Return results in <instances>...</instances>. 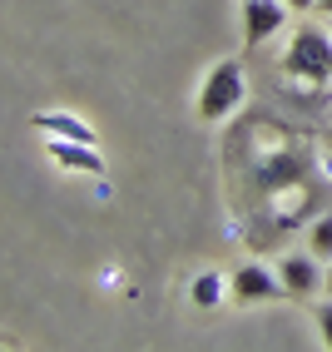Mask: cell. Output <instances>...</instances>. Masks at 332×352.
I'll return each mask as SVG.
<instances>
[{"label": "cell", "mask_w": 332, "mask_h": 352, "mask_svg": "<svg viewBox=\"0 0 332 352\" xmlns=\"http://www.w3.org/2000/svg\"><path fill=\"white\" fill-rule=\"evenodd\" d=\"M243 100H248L243 65H239V60H219V65L203 75L199 95H194V109H199L203 124H223V120H233V114L243 109Z\"/></svg>", "instance_id": "6da1fadb"}, {"label": "cell", "mask_w": 332, "mask_h": 352, "mask_svg": "<svg viewBox=\"0 0 332 352\" xmlns=\"http://www.w3.org/2000/svg\"><path fill=\"white\" fill-rule=\"evenodd\" d=\"M283 75L298 85H327L332 80V30L298 25V35L283 50Z\"/></svg>", "instance_id": "7a4b0ae2"}, {"label": "cell", "mask_w": 332, "mask_h": 352, "mask_svg": "<svg viewBox=\"0 0 332 352\" xmlns=\"http://www.w3.org/2000/svg\"><path fill=\"white\" fill-rule=\"evenodd\" d=\"M278 278H283V288H288V298H313L318 288H327V268H322V258L313 248H302V253H283L278 258Z\"/></svg>", "instance_id": "3957f363"}, {"label": "cell", "mask_w": 332, "mask_h": 352, "mask_svg": "<svg viewBox=\"0 0 332 352\" xmlns=\"http://www.w3.org/2000/svg\"><path fill=\"white\" fill-rule=\"evenodd\" d=\"M278 298H288V288H283L278 268H263V263H243L239 273H233V302L253 308V302H278Z\"/></svg>", "instance_id": "277c9868"}, {"label": "cell", "mask_w": 332, "mask_h": 352, "mask_svg": "<svg viewBox=\"0 0 332 352\" xmlns=\"http://www.w3.org/2000/svg\"><path fill=\"white\" fill-rule=\"evenodd\" d=\"M45 159L60 164V169H69V174H104V154H100V144H80V139L45 134Z\"/></svg>", "instance_id": "5b68a950"}, {"label": "cell", "mask_w": 332, "mask_h": 352, "mask_svg": "<svg viewBox=\"0 0 332 352\" xmlns=\"http://www.w3.org/2000/svg\"><path fill=\"white\" fill-rule=\"evenodd\" d=\"M288 0H243V40L248 45H263L273 40L283 25H288Z\"/></svg>", "instance_id": "8992f818"}, {"label": "cell", "mask_w": 332, "mask_h": 352, "mask_svg": "<svg viewBox=\"0 0 332 352\" xmlns=\"http://www.w3.org/2000/svg\"><path fill=\"white\" fill-rule=\"evenodd\" d=\"M30 129L60 134V139H80V144H100V139H94V129L80 120V114H65V109H40V114H30Z\"/></svg>", "instance_id": "52a82bcc"}, {"label": "cell", "mask_w": 332, "mask_h": 352, "mask_svg": "<svg viewBox=\"0 0 332 352\" xmlns=\"http://www.w3.org/2000/svg\"><path fill=\"white\" fill-rule=\"evenodd\" d=\"M188 298H194V308H219L223 298H233V278H223V273H199L194 288H188Z\"/></svg>", "instance_id": "ba28073f"}, {"label": "cell", "mask_w": 332, "mask_h": 352, "mask_svg": "<svg viewBox=\"0 0 332 352\" xmlns=\"http://www.w3.org/2000/svg\"><path fill=\"white\" fill-rule=\"evenodd\" d=\"M307 248H313L322 263H332V214L307 219Z\"/></svg>", "instance_id": "9c48e42d"}, {"label": "cell", "mask_w": 332, "mask_h": 352, "mask_svg": "<svg viewBox=\"0 0 332 352\" xmlns=\"http://www.w3.org/2000/svg\"><path fill=\"white\" fill-rule=\"evenodd\" d=\"M313 318H318V338H322V347H332V293L318 302V313H313Z\"/></svg>", "instance_id": "30bf717a"}, {"label": "cell", "mask_w": 332, "mask_h": 352, "mask_svg": "<svg viewBox=\"0 0 332 352\" xmlns=\"http://www.w3.org/2000/svg\"><path fill=\"white\" fill-rule=\"evenodd\" d=\"M288 10H318V0H288Z\"/></svg>", "instance_id": "8fae6325"}, {"label": "cell", "mask_w": 332, "mask_h": 352, "mask_svg": "<svg viewBox=\"0 0 332 352\" xmlns=\"http://www.w3.org/2000/svg\"><path fill=\"white\" fill-rule=\"evenodd\" d=\"M318 10H322V15H327V20H332V0H318Z\"/></svg>", "instance_id": "7c38bea8"}, {"label": "cell", "mask_w": 332, "mask_h": 352, "mask_svg": "<svg viewBox=\"0 0 332 352\" xmlns=\"http://www.w3.org/2000/svg\"><path fill=\"white\" fill-rule=\"evenodd\" d=\"M327 293H332V263H327Z\"/></svg>", "instance_id": "4fadbf2b"}]
</instances>
